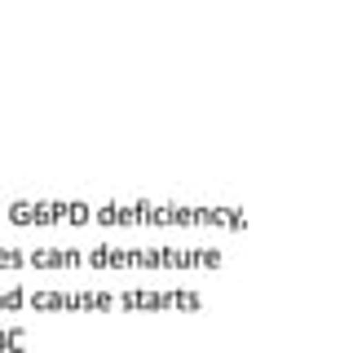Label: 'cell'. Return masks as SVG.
Returning a JSON list of instances; mask_svg holds the SVG:
<instances>
[]
</instances>
